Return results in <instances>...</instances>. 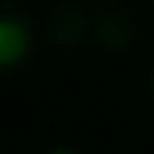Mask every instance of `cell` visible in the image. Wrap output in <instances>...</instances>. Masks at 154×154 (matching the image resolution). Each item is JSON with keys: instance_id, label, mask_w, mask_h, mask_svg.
Wrapping results in <instances>:
<instances>
[{"instance_id": "cell-2", "label": "cell", "mask_w": 154, "mask_h": 154, "mask_svg": "<svg viewBox=\"0 0 154 154\" xmlns=\"http://www.w3.org/2000/svg\"><path fill=\"white\" fill-rule=\"evenodd\" d=\"M90 32L97 36L100 47H108V50H122V47H129L133 36H136V18H133V11L122 7V4H104V7L93 11Z\"/></svg>"}, {"instance_id": "cell-4", "label": "cell", "mask_w": 154, "mask_h": 154, "mask_svg": "<svg viewBox=\"0 0 154 154\" xmlns=\"http://www.w3.org/2000/svg\"><path fill=\"white\" fill-rule=\"evenodd\" d=\"M47 154H82V151H75V147H50Z\"/></svg>"}, {"instance_id": "cell-3", "label": "cell", "mask_w": 154, "mask_h": 154, "mask_svg": "<svg viewBox=\"0 0 154 154\" xmlns=\"http://www.w3.org/2000/svg\"><path fill=\"white\" fill-rule=\"evenodd\" d=\"M90 14L79 7V4H68V0H61V4H54L50 11H47V18H43V36L50 39L54 47H75L79 39L90 32Z\"/></svg>"}, {"instance_id": "cell-5", "label": "cell", "mask_w": 154, "mask_h": 154, "mask_svg": "<svg viewBox=\"0 0 154 154\" xmlns=\"http://www.w3.org/2000/svg\"><path fill=\"white\" fill-rule=\"evenodd\" d=\"M151 93H154V72H151Z\"/></svg>"}, {"instance_id": "cell-1", "label": "cell", "mask_w": 154, "mask_h": 154, "mask_svg": "<svg viewBox=\"0 0 154 154\" xmlns=\"http://www.w3.org/2000/svg\"><path fill=\"white\" fill-rule=\"evenodd\" d=\"M29 47H32V25H29V18L18 7L0 4V75L14 72L29 57Z\"/></svg>"}]
</instances>
